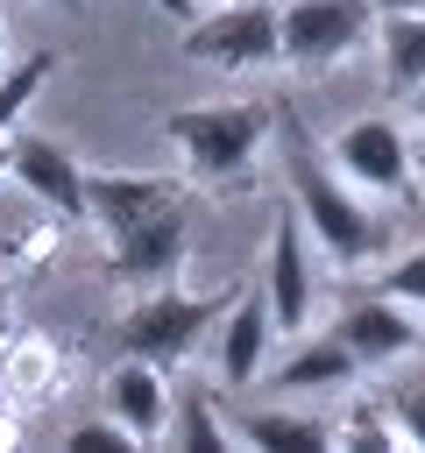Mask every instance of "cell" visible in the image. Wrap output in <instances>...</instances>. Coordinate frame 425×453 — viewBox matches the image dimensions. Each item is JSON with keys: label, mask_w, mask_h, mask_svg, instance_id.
<instances>
[{"label": "cell", "mask_w": 425, "mask_h": 453, "mask_svg": "<svg viewBox=\"0 0 425 453\" xmlns=\"http://www.w3.org/2000/svg\"><path fill=\"white\" fill-rule=\"evenodd\" d=\"M0 170H14V142L7 134H0Z\"/></svg>", "instance_id": "cell-23"}, {"label": "cell", "mask_w": 425, "mask_h": 453, "mask_svg": "<svg viewBox=\"0 0 425 453\" xmlns=\"http://www.w3.org/2000/svg\"><path fill=\"white\" fill-rule=\"evenodd\" d=\"M170 446H184V453H220V446H227V432H220V418H212V396H205V389H184L177 425H170Z\"/></svg>", "instance_id": "cell-18"}, {"label": "cell", "mask_w": 425, "mask_h": 453, "mask_svg": "<svg viewBox=\"0 0 425 453\" xmlns=\"http://www.w3.org/2000/svg\"><path fill=\"white\" fill-rule=\"evenodd\" d=\"M269 333H276L269 283H255V290H241V297H234V311H227V333H220V375H227V382H248V375L262 368Z\"/></svg>", "instance_id": "cell-13"}, {"label": "cell", "mask_w": 425, "mask_h": 453, "mask_svg": "<svg viewBox=\"0 0 425 453\" xmlns=\"http://www.w3.org/2000/svg\"><path fill=\"white\" fill-rule=\"evenodd\" d=\"M184 262V198H170L163 212H149L142 226H128L120 241H106V276L113 283H163Z\"/></svg>", "instance_id": "cell-6"}, {"label": "cell", "mask_w": 425, "mask_h": 453, "mask_svg": "<svg viewBox=\"0 0 425 453\" xmlns=\"http://www.w3.org/2000/svg\"><path fill=\"white\" fill-rule=\"evenodd\" d=\"M106 411H113L135 439H156V432H163V418H170V396H163V361L128 354V361L106 375Z\"/></svg>", "instance_id": "cell-12"}, {"label": "cell", "mask_w": 425, "mask_h": 453, "mask_svg": "<svg viewBox=\"0 0 425 453\" xmlns=\"http://www.w3.org/2000/svg\"><path fill=\"white\" fill-rule=\"evenodd\" d=\"M333 326H340V340H347L361 361H397V354H411V347H418V319H411V311H404V297H390V290H382V297L347 304Z\"/></svg>", "instance_id": "cell-11"}, {"label": "cell", "mask_w": 425, "mask_h": 453, "mask_svg": "<svg viewBox=\"0 0 425 453\" xmlns=\"http://www.w3.org/2000/svg\"><path fill=\"white\" fill-rule=\"evenodd\" d=\"M241 439L248 446H269V453H326L333 432L319 418H290V411H248L241 418Z\"/></svg>", "instance_id": "cell-16"}, {"label": "cell", "mask_w": 425, "mask_h": 453, "mask_svg": "<svg viewBox=\"0 0 425 453\" xmlns=\"http://www.w3.org/2000/svg\"><path fill=\"white\" fill-rule=\"evenodd\" d=\"M390 418L404 425V439H411V446H425V382L397 389V396H390Z\"/></svg>", "instance_id": "cell-21"}, {"label": "cell", "mask_w": 425, "mask_h": 453, "mask_svg": "<svg viewBox=\"0 0 425 453\" xmlns=\"http://www.w3.org/2000/svg\"><path fill=\"white\" fill-rule=\"evenodd\" d=\"M276 127V113L262 99H227V106H184L170 113V142L184 149V163L198 177H241L262 149V134Z\"/></svg>", "instance_id": "cell-2"}, {"label": "cell", "mask_w": 425, "mask_h": 453, "mask_svg": "<svg viewBox=\"0 0 425 453\" xmlns=\"http://www.w3.org/2000/svg\"><path fill=\"white\" fill-rule=\"evenodd\" d=\"M333 163L347 184L361 191H404L411 184V149L397 134V120H354L340 142H333Z\"/></svg>", "instance_id": "cell-8"}, {"label": "cell", "mask_w": 425, "mask_h": 453, "mask_svg": "<svg viewBox=\"0 0 425 453\" xmlns=\"http://www.w3.org/2000/svg\"><path fill=\"white\" fill-rule=\"evenodd\" d=\"M234 304L227 297H184V290H156L142 297L128 319H120V354H142V361H184L198 347V333H212Z\"/></svg>", "instance_id": "cell-4"}, {"label": "cell", "mask_w": 425, "mask_h": 453, "mask_svg": "<svg viewBox=\"0 0 425 453\" xmlns=\"http://www.w3.org/2000/svg\"><path fill=\"white\" fill-rule=\"evenodd\" d=\"M50 78H57V50H35V57H14V64L0 71V134H7V127H14L21 113H28V99H35V92H42Z\"/></svg>", "instance_id": "cell-17"}, {"label": "cell", "mask_w": 425, "mask_h": 453, "mask_svg": "<svg viewBox=\"0 0 425 453\" xmlns=\"http://www.w3.org/2000/svg\"><path fill=\"white\" fill-rule=\"evenodd\" d=\"M283 163H290V198H298L305 226L319 234V248H326L333 262L375 255V219H368V205L326 170V156L312 149V134H305L290 113H283Z\"/></svg>", "instance_id": "cell-1"}, {"label": "cell", "mask_w": 425, "mask_h": 453, "mask_svg": "<svg viewBox=\"0 0 425 453\" xmlns=\"http://www.w3.org/2000/svg\"><path fill=\"white\" fill-rule=\"evenodd\" d=\"M156 7H170V14H191V0H156Z\"/></svg>", "instance_id": "cell-25"}, {"label": "cell", "mask_w": 425, "mask_h": 453, "mask_svg": "<svg viewBox=\"0 0 425 453\" xmlns=\"http://www.w3.org/2000/svg\"><path fill=\"white\" fill-rule=\"evenodd\" d=\"M368 28H375L368 0H290L283 7V57L319 71V64H340L347 50H361Z\"/></svg>", "instance_id": "cell-5"}, {"label": "cell", "mask_w": 425, "mask_h": 453, "mask_svg": "<svg viewBox=\"0 0 425 453\" xmlns=\"http://www.w3.org/2000/svg\"><path fill=\"white\" fill-rule=\"evenodd\" d=\"M340 446H397V439H390V425H382L375 411H354L347 432H340Z\"/></svg>", "instance_id": "cell-22"}, {"label": "cell", "mask_w": 425, "mask_h": 453, "mask_svg": "<svg viewBox=\"0 0 425 453\" xmlns=\"http://www.w3.org/2000/svg\"><path fill=\"white\" fill-rule=\"evenodd\" d=\"M14 177H21L57 219H92V191H85L92 170H78V156L57 149L50 134H14Z\"/></svg>", "instance_id": "cell-7"}, {"label": "cell", "mask_w": 425, "mask_h": 453, "mask_svg": "<svg viewBox=\"0 0 425 453\" xmlns=\"http://www.w3.org/2000/svg\"><path fill=\"white\" fill-rule=\"evenodd\" d=\"M128 439H135V432H128L120 418H106V425H78V432L64 439V453H120Z\"/></svg>", "instance_id": "cell-19"}, {"label": "cell", "mask_w": 425, "mask_h": 453, "mask_svg": "<svg viewBox=\"0 0 425 453\" xmlns=\"http://www.w3.org/2000/svg\"><path fill=\"white\" fill-rule=\"evenodd\" d=\"M7 64H14V57H7V14H0V71H7Z\"/></svg>", "instance_id": "cell-24"}, {"label": "cell", "mask_w": 425, "mask_h": 453, "mask_svg": "<svg viewBox=\"0 0 425 453\" xmlns=\"http://www.w3.org/2000/svg\"><path fill=\"white\" fill-rule=\"evenodd\" d=\"M375 42H382V85L390 92H418L425 85V14H375Z\"/></svg>", "instance_id": "cell-14"}, {"label": "cell", "mask_w": 425, "mask_h": 453, "mask_svg": "<svg viewBox=\"0 0 425 453\" xmlns=\"http://www.w3.org/2000/svg\"><path fill=\"white\" fill-rule=\"evenodd\" d=\"M354 368H361V354H354V347L340 340V326H333V333H319L312 347H298V354L283 361V389H347Z\"/></svg>", "instance_id": "cell-15"}, {"label": "cell", "mask_w": 425, "mask_h": 453, "mask_svg": "<svg viewBox=\"0 0 425 453\" xmlns=\"http://www.w3.org/2000/svg\"><path fill=\"white\" fill-rule=\"evenodd\" d=\"M184 57L212 64V71H248V64H276L283 57V7L276 0H234L205 21L184 28Z\"/></svg>", "instance_id": "cell-3"}, {"label": "cell", "mask_w": 425, "mask_h": 453, "mask_svg": "<svg viewBox=\"0 0 425 453\" xmlns=\"http://www.w3.org/2000/svg\"><path fill=\"white\" fill-rule=\"evenodd\" d=\"M418 113H425V85H418Z\"/></svg>", "instance_id": "cell-28"}, {"label": "cell", "mask_w": 425, "mask_h": 453, "mask_svg": "<svg viewBox=\"0 0 425 453\" xmlns=\"http://www.w3.org/2000/svg\"><path fill=\"white\" fill-rule=\"evenodd\" d=\"M262 283H269L276 333H298L305 311H312V276H305V212H298V205H283L276 226H269V269H262Z\"/></svg>", "instance_id": "cell-9"}, {"label": "cell", "mask_w": 425, "mask_h": 453, "mask_svg": "<svg viewBox=\"0 0 425 453\" xmlns=\"http://www.w3.org/2000/svg\"><path fill=\"white\" fill-rule=\"evenodd\" d=\"M0 319H7V290H0Z\"/></svg>", "instance_id": "cell-27"}, {"label": "cell", "mask_w": 425, "mask_h": 453, "mask_svg": "<svg viewBox=\"0 0 425 453\" xmlns=\"http://www.w3.org/2000/svg\"><path fill=\"white\" fill-rule=\"evenodd\" d=\"M57 7H71V14H78V7H85V0H57Z\"/></svg>", "instance_id": "cell-26"}, {"label": "cell", "mask_w": 425, "mask_h": 453, "mask_svg": "<svg viewBox=\"0 0 425 453\" xmlns=\"http://www.w3.org/2000/svg\"><path fill=\"white\" fill-rule=\"evenodd\" d=\"M382 290H390V297H404V304H425V248H411V255L382 276Z\"/></svg>", "instance_id": "cell-20"}, {"label": "cell", "mask_w": 425, "mask_h": 453, "mask_svg": "<svg viewBox=\"0 0 425 453\" xmlns=\"http://www.w3.org/2000/svg\"><path fill=\"white\" fill-rule=\"evenodd\" d=\"M85 191H92V226H99L106 241H120L128 226H142L149 212H163V205L177 198L170 177H135V170H92Z\"/></svg>", "instance_id": "cell-10"}]
</instances>
